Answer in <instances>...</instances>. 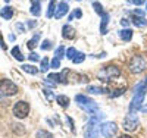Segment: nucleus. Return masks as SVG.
Segmentation results:
<instances>
[{
	"mask_svg": "<svg viewBox=\"0 0 147 138\" xmlns=\"http://www.w3.org/2000/svg\"><path fill=\"white\" fill-rule=\"evenodd\" d=\"M87 91L91 93V94H103V93H106L105 88H102V87H94V85L87 87Z\"/></svg>",
	"mask_w": 147,
	"mask_h": 138,
	"instance_id": "19",
	"label": "nucleus"
},
{
	"mask_svg": "<svg viewBox=\"0 0 147 138\" xmlns=\"http://www.w3.org/2000/svg\"><path fill=\"white\" fill-rule=\"evenodd\" d=\"M56 102L59 103V106H62V107H68L69 106V97L68 96H63V94H60V96H57L56 97Z\"/></svg>",
	"mask_w": 147,
	"mask_h": 138,
	"instance_id": "15",
	"label": "nucleus"
},
{
	"mask_svg": "<svg viewBox=\"0 0 147 138\" xmlns=\"http://www.w3.org/2000/svg\"><path fill=\"white\" fill-rule=\"evenodd\" d=\"M50 65H52V68H53V69H57V68H60V59H57V57H53V60L50 62Z\"/></svg>",
	"mask_w": 147,
	"mask_h": 138,
	"instance_id": "30",
	"label": "nucleus"
},
{
	"mask_svg": "<svg viewBox=\"0 0 147 138\" xmlns=\"http://www.w3.org/2000/svg\"><path fill=\"white\" fill-rule=\"evenodd\" d=\"M93 7H94V10H96V13H99V15H103V13H105L103 6H102L99 2H94V3H93Z\"/></svg>",
	"mask_w": 147,
	"mask_h": 138,
	"instance_id": "26",
	"label": "nucleus"
},
{
	"mask_svg": "<svg viewBox=\"0 0 147 138\" xmlns=\"http://www.w3.org/2000/svg\"><path fill=\"white\" fill-rule=\"evenodd\" d=\"M138 118H137V115H134V113H129L124 118V129H127V131H136L137 129V127H138Z\"/></svg>",
	"mask_w": 147,
	"mask_h": 138,
	"instance_id": "7",
	"label": "nucleus"
},
{
	"mask_svg": "<svg viewBox=\"0 0 147 138\" xmlns=\"http://www.w3.org/2000/svg\"><path fill=\"white\" fill-rule=\"evenodd\" d=\"M13 115L18 118V119H24L27 118L28 113H30V104L27 102H24V100H21V102H16L13 104Z\"/></svg>",
	"mask_w": 147,
	"mask_h": 138,
	"instance_id": "6",
	"label": "nucleus"
},
{
	"mask_svg": "<svg viewBox=\"0 0 147 138\" xmlns=\"http://www.w3.org/2000/svg\"><path fill=\"white\" fill-rule=\"evenodd\" d=\"M56 0H50V3H49V9H47V18H52L55 15V12H56Z\"/></svg>",
	"mask_w": 147,
	"mask_h": 138,
	"instance_id": "18",
	"label": "nucleus"
},
{
	"mask_svg": "<svg viewBox=\"0 0 147 138\" xmlns=\"http://www.w3.org/2000/svg\"><path fill=\"white\" fill-rule=\"evenodd\" d=\"M38 40H40V34L37 32V34H35V35L32 37V38H31V40H30V41L27 43V47H28L30 50H32V48H34V47L37 46V43H38Z\"/></svg>",
	"mask_w": 147,
	"mask_h": 138,
	"instance_id": "20",
	"label": "nucleus"
},
{
	"mask_svg": "<svg viewBox=\"0 0 147 138\" xmlns=\"http://www.w3.org/2000/svg\"><path fill=\"white\" fill-rule=\"evenodd\" d=\"M72 16H75V18H81V16H82V12H81L80 9H77L75 12H74V15H72ZM72 16H71L69 19H72Z\"/></svg>",
	"mask_w": 147,
	"mask_h": 138,
	"instance_id": "33",
	"label": "nucleus"
},
{
	"mask_svg": "<svg viewBox=\"0 0 147 138\" xmlns=\"http://www.w3.org/2000/svg\"><path fill=\"white\" fill-rule=\"evenodd\" d=\"M44 94L47 96V98H49V100H53V97H55V96H53L50 91H49V90H44Z\"/></svg>",
	"mask_w": 147,
	"mask_h": 138,
	"instance_id": "35",
	"label": "nucleus"
},
{
	"mask_svg": "<svg viewBox=\"0 0 147 138\" xmlns=\"http://www.w3.org/2000/svg\"><path fill=\"white\" fill-rule=\"evenodd\" d=\"M105 115L97 113L94 115L88 123H87V129H85V138H97L99 137V128H100V119H103Z\"/></svg>",
	"mask_w": 147,
	"mask_h": 138,
	"instance_id": "2",
	"label": "nucleus"
},
{
	"mask_svg": "<svg viewBox=\"0 0 147 138\" xmlns=\"http://www.w3.org/2000/svg\"><path fill=\"white\" fill-rule=\"evenodd\" d=\"M68 72H69V71H63V72H60V73H50L47 79H52L53 84H55V82L65 84V82H66V75H68Z\"/></svg>",
	"mask_w": 147,
	"mask_h": 138,
	"instance_id": "9",
	"label": "nucleus"
},
{
	"mask_svg": "<svg viewBox=\"0 0 147 138\" xmlns=\"http://www.w3.org/2000/svg\"><path fill=\"white\" fill-rule=\"evenodd\" d=\"M75 55H77V50L74 48V47H71V48H68V50H66V57H68V59H71V60H72L74 57H75Z\"/></svg>",
	"mask_w": 147,
	"mask_h": 138,
	"instance_id": "28",
	"label": "nucleus"
},
{
	"mask_svg": "<svg viewBox=\"0 0 147 138\" xmlns=\"http://www.w3.org/2000/svg\"><path fill=\"white\" fill-rule=\"evenodd\" d=\"M5 2H6V3H9V2H10V0H5Z\"/></svg>",
	"mask_w": 147,
	"mask_h": 138,
	"instance_id": "41",
	"label": "nucleus"
},
{
	"mask_svg": "<svg viewBox=\"0 0 147 138\" xmlns=\"http://www.w3.org/2000/svg\"><path fill=\"white\" fill-rule=\"evenodd\" d=\"M132 24L136 25V27H146L147 25V21L144 16H137V15H134L132 16Z\"/></svg>",
	"mask_w": 147,
	"mask_h": 138,
	"instance_id": "14",
	"label": "nucleus"
},
{
	"mask_svg": "<svg viewBox=\"0 0 147 138\" xmlns=\"http://www.w3.org/2000/svg\"><path fill=\"white\" fill-rule=\"evenodd\" d=\"M84 59H85V55L78 52V53L75 55V57L72 59V62H74V63H82V62H84Z\"/></svg>",
	"mask_w": 147,
	"mask_h": 138,
	"instance_id": "25",
	"label": "nucleus"
},
{
	"mask_svg": "<svg viewBox=\"0 0 147 138\" xmlns=\"http://www.w3.org/2000/svg\"><path fill=\"white\" fill-rule=\"evenodd\" d=\"M28 57H30V59H31V60H32V62H35V60H38V59H40V57H38V55H37V53H35V52H31V53H30V56H28Z\"/></svg>",
	"mask_w": 147,
	"mask_h": 138,
	"instance_id": "32",
	"label": "nucleus"
},
{
	"mask_svg": "<svg viewBox=\"0 0 147 138\" xmlns=\"http://www.w3.org/2000/svg\"><path fill=\"white\" fill-rule=\"evenodd\" d=\"M147 63H146V59L140 55H136L132 56L131 60H129V71L134 72V73H141L144 69H146Z\"/></svg>",
	"mask_w": 147,
	"mask_h": 138,
	"instance_id": "4",
	"label": "nucleus"
},
{
	"mask_svg": "<svg viewBox=\"0 0 147 138\" xmlns=\"http://www.w3.org/2000/svg\"><path fill=\"white\" fill-rule=\"evenodd\" d=\"M62 35H63V38H66V40H72V38H75L77 31L74 30L71 25H63V28H62Z\"/></svg>",
	"mask_w": 147,
	"mask_h": 138,
	"instance_id": "11",
	"label": "nucleus"
},
{
	"mask_svg": "<svg viewBox=\"0 0 147 138\" xmlns=\"http://www.w3.org/2000/svg\"><path fill=\"white\" fill-rule=\"evenodd\" d=\"M12 56H13L16 60H19V62L24 60V56H22V53H21L19 47H13V48H12Z\"/></svg>",
	"mask_w": 147,
	"mask_h": 138,
	"instance_id": "23",
	"label": "nucleus"
},
{
	"mask_svg": "<svg viewBox=\"0 0 147 138\" xmlns=\"http://www.w3.org/2000/svg\"><path fill=\"white\" fill-rule=\"evenodd\" d=\"M75 102L80 104V107L82 110H85L87 113H97L99 112V106L94 102L93 98L84 96V94H77L75 96Z\"/></svg>",
	"mask_w": 147,
	"mask_h": 138,
	"instance_id": "1",
	"label": "nucleus"
},
{
	"mask_svg": "<svg viewBox=\"0 0 147 138\" xmlns=\"http://www.w3.org/2000/svg\"><path fill=\"white\" fill-rule=\"evenodd\" d=\"M118 131V127H116V123L113 122H105L103 125H100V132L105 138H112Z\"/></svg>",
	"mask_w": 147,
	"mask_h": 138,
	"instance_id": "8",
	"label": "nucleus"
},
{
	"mask_svg": "<svg viewBox=\"0 0 147 138\" xmlns=\"http://www.w3.org/2000/svg\"><path fill=\"white\" fill-rule=\"evenodd\" d=\"M107 24H109V13L102 15V24H100V34H106L107 32Z\"/></svg>",
	"mask_w": 147,
	"mask_h": 138,
	"instance_id": "12",
	"label": "nucleus"
},
{
	"mask_svg": "<svg viewBox=\"0 0 147 138\" xmlns=\"http://www.w3.org/2000/svg\"><path fill=\"white\" fill-rule=\"evenodd\" d=\"M18 93V85L12 82L10 79H2L0 81V94L2 96H15Z\"/></svg>",
	"mask_w": 147,
	"mask_h": 138,
	"instance_id": "5",
	"label": "nucleus"
},
{
	"mask_svg": "<svg viewBox=\"0 0 147 138\" xmlns=\"http://www.w3.org/2000/svg\"><path fill=\"white\" fill-rule=\"evenodd\" d=\"M134 15H137V16H144V12H143V10H140V9H136Z\"/></svg>",
	"mask_w": 147,
	"mask_h": 138,
	"instance_id": "36",
	"label": "nucleus"
},
{
	"mask_svg": "<svg viewBox=\"0 0 147 138\" xmlns=\"http://www.w3.org/2000/svg\"><path fill=\"white\" fill-rule=\"evenodd\" d=\"M35 138H53V135L50 132H47L46 129H38L35 134Z\"/></svg>",
	"mask_w": 147,
	"mask_h": 138,
	"instance_id": "22",
	"label": "nucleus"
},
{
	"mask_svg": "<svg viewBox=\"0 0 147 138\" xmlns=\"http://www.w3.org/2000/svg\"><path fill=\"white\" fill-rule=\"evenodd\" d=\"M31 13L34 16H38L41 13V6L37 0H31Z\"/></svg>",
	"mask_w": 147,
	"mask_h": 138,
	"instance_id": "13",
	"label": "nucleus"
},
{
	"mask_svg": "<svg viewBox=\"0 0 147 138\" xmlns=\"http://www.w3.org/2000/svg\"><path fill=\"white\" fill-rule=\"evenodd\" d=\"M12 16H13V7L5 6V7L2 9V18H3V19H10Z\"/></svg>",
	"mask_w": 147,
	"mask_h": 138,
	"instance_id": "17",
	"label": "nucleus"
},
{
	"mask_svg": "<svg viewBox=\"0 0 147 138\" xmlns=\"http://www.w3.org/2000/svg\"><path fill=\"white\" fill-rule=\"evenodd\" d=\"M121 75V69L115 65H107L105 66L100 72H99V79L102 81H110V79H115Z\"/></svg>",
	"mask_w": 147,
	"mask_h": 138,
	"instance_id": "3",
	"label": "nucleus"
},
{
	"mask_svg": "<svg viewBox=\"0 0 147 138\" xmlns=\"http://www.w3.org/2000/svg\"><path fill=\"white\" fill-rule=\"evenodd\" d=\"M132 3H134V5H137V6H140V5L146 3V0H132Z\"/></svg>",
	"mask_w": 147,
	"mask_h": 138,
	"instance_id": "37",
	"label": "nucleus"
},
{
	"mask_svg": "<svg viewBox=\"0 0 147 138\" xmlns=\"http://www.w3.org/2000/svg\"><path fill=\"white\" fill-rule=\"evenodd\" d=\"M35 25H37L35 21H28V22H27V27H28V28H34Z\"/></svg>",
	"mask_w": 147,
	"mask_h": 138,
	"instance_id": "34",
	"label": "nucleus"
},
{
	"mask_svg": "<svg viewBox=\"0 0 147 138\" xmlns=\"http://www.w3.org/2000/svg\"><path fill=\"white\" fill-rule=\"evenodd\" d=\"M16 28H18V30H19L21 32H24V27H22L21 24H16Z\"/></svg>",
	"mask_w": 147,
	"mask_h": 138,
	"instance_id": "39",
	"label": "nucleus"
},
{
	"mask_svg": "<svg viewBox=\"0 0 147 138\" xmlns=\"http://www.w3.org/2000/svg\"><path fill=\"white\" fill-rule=\"evenodd\" d=\"M21 68H22V71H24V72L31 73V75H35L37 72H38V69H37L35 66H32V65H22Z\"/></svg>",
	"mask_w": 147,
	"mask_h": 138,
	"instance_id": "21",
	"label": "nucleus"
},
{
	"mask_svg": "<svg viewBox=\"0 0 147 138\" xmlns=\"http://www.w3.org/2000/svg\"><path fill=\"white\" fill-rule=\"evenodd\" d=\"M40 69H41V72H46V71L49 69V59H47V57H43V59H41Z\"/></svg>",
	"mask_w": 147,
	"mask_h": 138,
	"instance_id": "27",
	"label": "nucleus"
},
{
	"mask_svg": "<svg viewBox=\"0 0 147 138\" xmlns=\"http://www.w3.org/2000/svg\"><path fill=\"white\" fill-rule=\"evenodd\" d=\"M119 138H132V137H131V135H125V134H122Z\"/></svg>",
	"mask_w": 147,
	"mask_h": 138,
	"instance_id": "40",
	"label": "nucleus"
},
{
	"mask_svg": "<svg viewBox=\"0 0 147 138\" xmlns=\"http://www.w3.org/2000/svg\"><path fill=\"white\" fill-rule=\"evenodd\" d=\"M124 93H125V87H124V88H119V90H116L115 93H110L109 96H110V97H118V96L124 94Z\"/></svg>",
	"mask_w": 147,
	"mask_h": 138,
	"instance_id": "31",
	"label": "nucleus"
},
{
	"mask_svg": "<svg viewBox=\"0 0 147 138\" xmlns=\"http://www.w3.org/2000/svg\"><path fill=\"white\" fill-rule=\"evenodd\" d=\"M119 37H121L124 41H129V40L132 38V30H129V28L122 30V31L119 32Z\"/></svg>",
	"mask_w": 147,
	"mask_h": 138,
	"instance_id": "16",
	"label": "nucleus"
},
{
	"mask_svg": "<svg viewBox=\"0 0 147 138\" xmlns=\"http://www.w3.org/2000/svg\"><path fill=\"white\" fill-rule=\"evenodd\" d=\"M121 25H122V27H127V25H128V19H121Z\"/></svg>",
	"mask_w": 147,
	"mask_h": 138,
	"instance_id": "38",
	"label": "nucleus"
},
{
	"mask_svg": "<svg viewBox=\"0 0 147 138\" xmlns=\"http://www.w3.org/2000/svg\"><path fill=\"white\" fill-rule=\"evenodd\" d=\"M68 10H69L68 3H65V2L59 3V5H57V9H56V12H55V18H56V19H59V18L65 16V15L68 13Z\"/></svg>",
	"mask_w": 147,
	"mask_h": 138,
	"instance_id": "10",
	"label": "nucleus"
},
{
	"mask_svg": "<svg viewBox=\"0 0 147 138\" xmlns=\"http://www.w3.org/2000/svg\"><path fill=\"white\" fill-rule=\"evenodd\" d=\"M63 56H65V47H63V46H59V47L55 50V57L62 59Z\"/></svg>",
	"mask_w": 147,
	"mask_h": 138,
	"instance_id": "24",
	"label": "nucleus"
},
{
	"mask_svg": "<svg viewBox=\"0 0 147 138\" xmlns=\"http://www.w3.org/2000/svg\"><path fill=\"white\" fill-rule=\"evenodd\" d=\"M41 48H43V50H50V48H52V41H50V40H44V41L41 43Z\"/></svg>",
	"mask_w": 147,
	"mask_h": 138,
	"instance_id": "29",
	"label": "nucleus"
},
{
	"mask_svg": "<svg viewBox=\"0 0 147 138\" xmlns=\"http://www.w3.org/2000/svg\"><path fill=\"white\" fill-rule=\"evenodd\" d=\"M78 2H80V0H78Z\"/></svg>",
	"mask_w": 147,
	"mask_h": 138,
	"instance_id": "42",
	"label": "nucleus"
}]
</instances>
